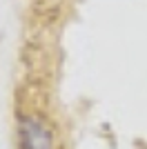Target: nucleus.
I'll return each instance as SVG.
<instances>
[{"mask_svg": "<svg viewBox=\"0 0 147 149\" xmlns=\"http://www.w3.org/2000/svg\"><path fill=\"white\" fill-rule=\"evenodd\" d=\"M18 149H56V136L47 120L36 113H20L16 123Z\"/></svg>", "mask_w": 147, "mask_h": 149, "instance_id": "nucleus-1", "label": "nucleus"}]
</instances>
